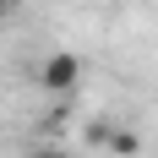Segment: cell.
I'll use <instances>...</instances> for the list:
<instances>
[{"label": "cell", "instance_id": "1", "mask_svg": "<svg viewBox=\"0 0 158 158\" xmlns=\"http://www.w3.org/2000/svg\"><path fill=\"white\" fill-rule=\"evenodd\" d=\"M38 82H44V93H77L82 60H77V55H65V49H55V55L38 65Z\"/></svg>", "mask_w": 158, "mask_h": 158}, {"label": "cell", "instance_id": "3", "mask_svg": "<svg viewBox=\"0 0 158 158\" xmlns=\"http://www.w3.org/2000/svg\"><path fill=\"white\" fill-rule=\"evenodd\" d=\"M38 158H65V153H55V147H49V153H38Z\"/></svg>", "mask_w": 158, "mask_h": 158}, {"label": "cell", "instance_id": "2", "mask_svg": "<svg viewBox=\"0 0 158 158\" xmlns=\"http://www.w3.org/2000/svg\"><path fill=\"white\" fill-rule=\"evenodd\" d=\"M93 136L109 147L114 158H136V153H142V136H136V131H126V126H98Z\"/></svg>", "mask_w": 158, "mask_h": 158}, {"label": "cell", "instance_id": "4", "mask_svg": "<svg viewBox=\"0 0 158 158\" xmlns=\"http://www.w3.org/2000/svg\"><path fill=\"white\" fill-rule=\"evenodd\" d=\"M6 11H11V0H0V16H6Z\"/></svg>", "mask_w": 158, "mask_h": 158}]
</instances>
